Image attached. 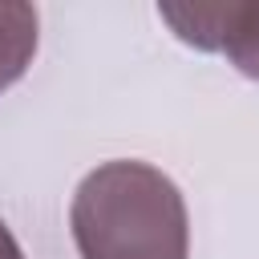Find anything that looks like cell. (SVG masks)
<instances>
[{
    "label": "cell",
    "mask_w": 259,
    "mask_h": 259,
    "mask_svg": "<svg viewBox=\"0 0 259 259\" xmlns=\"http://www.w3.org/2000/svg\"><path fill=\"white\" fill-rule=\"evenodd\" d=\"M69 231L81 259H186L190 219L182 190L138 158L101 162L69 202Z\"/></svg>",
    "instance_id": "cell-1"
},
{
    "label": "cell",
    "mask_w": 259,
    "mask_h": 259,
    "mask_svg": "<svg viewBox=\"0 0 259 259\" xmlns=\"http://www.w3.org/2000/svg\"><path fill=\"white\" fill-rule=\"evenodd\" d=\"M158 16L178 40L202 53H223L243 77L259 81V4H158Z\"/></svg>",
    "instance_id": "cell-2"
},
{
    "label": "cell",
    "mask_w": 259,
    "mask_h": 259,
    "mask_svg": "<svg viewBox=\"0 0 259 259\" xmlns=\"http://www.w3.org/2000/svg\"><path fill=\"white\" fill-rule=\"evenodd\" d=\"M36 32H40V16L32 4L0 0V93L28 73L36 57Z\"/></svg>",
    "instance_id": "cell-3"
},
{
    "label": "cell",
    "mask_w": 259,
    "mask_h": 259,
    "mask_svg": "<svg viewBox=\"0 0 259 259\" xmlns=\"http://www.w3.org/2000/svg\"><path fill=\"white\" fill-rule=\"evenodd\" d=\"M0 259H24V251H20L16 235L8 231V223H4V219H0Z\"/></svg>",
    "instance_id": "cell-4"
}]
</instances>
